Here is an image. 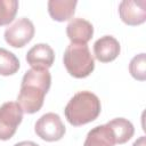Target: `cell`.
<instances>
[{
	"mask_svg": "<svg viewBox=\"0 0 146 146\" xmlns=\"http://www.w3.org/2000/svg\"><path fill=\"white\" fill-rule=\"evenodd\" d=\"M63 62L70 75L76 79L87 78L95 68V60L87 44H68L65 49Z\"/></svg>",
	"mask_w": 146,
	"mask_h": 146,
	"instance_id": "obj_3",
	"label": "cell"
},
{
	"mask_svg": "<svg viewBox=\"0 0 146 146\" xmlns=\"http://www.w3.org/2000/svg\"><path fill=\"white\" fill-rule=\"evenodd\" d=\"M132 146H146V144H145V136L139 137V138L133 143Z\"/></svg>",
	"mask_w": 146,
	"mask_h": 146,
	"instance_id": "obj_18",
	"label": "cell"
},
{
	"mask_svg": "<svg viewBox=\"0 0 146 146\" xmlns=\"http://www.w3.org/2000/svg\"><path fill=\"white\" fill-rule=\"evenodd\" d=\"M18 9L16 0H0V26L13 22Z\"/></svg>",
	"mask_w": 146,
	"mask_h": 146,
	"instance_id": "obj_15",
	"label": "cell"
},
{
	"mask_svg": "<svg viewBox=\"0 0 146 146\" xmlns=\"http://www.w3.org/2000/svg\"><path fill=\"white\" fill-rule=\"evenodd\" d=\"M102 106L99 98L90 91L76 92L65 106L66 120L74 127L92 122L100 114Z\"/></svg>",
	"mask_w": 146,
	"mask_h": 146,
	"instance_id": "obj_2",
	"label": "cell"
},
{
	"mask_svg": "<svg viewBox=\"0 0 146 146\" xmlns=\"http://www.w3.org/2000/svg\"><path fill=\"white\" fill-rule=\"evenodd\" d=\"M78 2L75 0H49L48 11L52 19L65 22L72 18Z\"/></svg>",
	"mask_w": 146,
	"mask_h": 146,
	"instance_id": "obj_11",
	"label": "cell"
},
{
	"mask_svg": "<svg viewBox=\"0 0 146 146\" xmlns=\"http://www.w3.org/2000/svg\"><path fill=\"white\" fill-rule=\"evenodd\" d=\"M66 34L72 43L87 44L92 38L94 26L92 24L83 18H73L66 26Z\"/></svg>",
	"mask_w": 146,
	"mask_h": 146,
	"instance_id": "obj_10",
	"label": "cell"
},
{
	"mask_svg": "<svg viewBox=\"0 0 146 146\" xmlns=\"http://www.w3.org/2000/svg\"><path fill=\"white\" fill-rule=\"evenodd\" d=\"M14 146H40V145H38L34 141H19L17 144H15Z\"/></svg>",
	"mask_w": 146,
	"mask_h": 146,
	"instance_id": "obj_17",
	"label": "cell"
},
{
	"mask_svg": "<svg viewBox=\"0 0 146 146\" xmlns=\"http://www.w3.org/2000/svg\"><path fill=\"white\" fill-rule=\"evenodd\" d=\"M114 136L111 129L107 124H102L88 132L83 146H114Z\"/></svg>",
	"mask_w": 146,
	"mask_h": 146,
	"instance_id": "obj_12",
	"label": "cell"
},
{
	"mask_svg": "<svg viewBox=\"0 0 146 146\" xmlns=\"http://www.w3.org/2000/svg\"><path fill=\"white\" fill-rule=\"evenodd\" d=\"M130 74L139 81L146 80V55L144 52L135 56L129 64Z\"/></svg>",
	"mask_w": 146,
	"mask_h": 146,
	"instance_id": "obj_16",
	"label": "cell"
},
{
	"mask_svg": "<svg viewBox=\"0 0 146 146\" xmlns=\"http://www.w3.org/2000/svg\"><path fill=\"white\" fill-rule=\"evenodd\" d=\"M120 18L127 25H139L146 21V1L123 0L119 6Z\"/></svg>",
	"mask_w": 146,
	"mask_h": 146,
	"instance_id": "obj_7",
	"label": "cell"
},
{
	"mask_svg": "<svg viewBox=\"0 0 146 146\" xmlns=\"http://www.w3.org/2000/svg\"><path fill=\"white\" fill-rule=\"evenodd\" d=\"M23 119V111L15 102H7L0 106V140L10 139Z\"/></svg>",
	"mask_w": 146,
	"mask_h": 146,
	"instance_id": "obj_4",
	"label": "cell"
},
{
	"mask_svg": "<svg viewBox=\"0 0 146 146\" xmlns=\"http://www.w3.org/2000/svg\"><path fill=\"white\" fill-rule=\"evenodd\" d=\"M34 32L35 30L33 23L29 18L22 17L6 29L5 40L14 48H22L33 39Z\"/></svg>",
	"mask_w": 146,
	"mask_h": 146,
	"instance_id": "obj_6",
	"label": "cell"
},
{
	"mask_svg": "<svg viewBox=\"0 0 146 146\" xmlns=\"http://www.w3.org/2000/svg\"><path fill=\"white\" fill-rule=\"evenodd\" d=\"M121 47L119 41L112 35H104L94 43L95 57L102 63L114 60L120 54Z\"/></svg>",
	"mask_w": 146,
	"mask_h": 146,
	"instance_id": "obj_9",
	"label": "cell"
},
{
	"mask_svg": "<svg viewBox=\"0 0 146 146\" xmlns=\"http://www.w3.org/2000/svg\"><path fill=\"white\" fill-rule=\"evenodd\" d=\"M35 133L46 141H57L65 135V125L56 113L43 114L34 125Z\"/></svg>",
	"mask_w": 146,
	"mask_h": 146,
	"instance_id": "obj_5",
	"label": "cell"
},
{
	"mask_svg": "<svg viewBox=\"0 0 146 146\" xmlns=\"http://www.w3.org/2000/svg\"><path fill=\"white\" fill-rule=\"evenodd\" d=\"M108 128L111 129L113 136H114V141L115 144H124L135 133V128L132 123L124 119V117H116L111 120L110 122L106 123Z\"/></svg>",
	"mask_w": 146,
	"mask_h": 146,
	"instance_id": "obj_13",
	"label": "cell"
},
{
	"mask_svg": "<svg viewBox=\"0 0 146 146\" xmlns=\"http://www.w3.org/2000/svg\"><path fill=\"white\" fill-rule=\"evenodd\" d=\"M19 68L18 58L9 50L0 48V75H13Z\"/></svg>",
	"mask_w": 146,
	"mask_h": 146,
	"instance_id": "obj_14",
	"label": "cell"
},
{
	"mask_svg": "<svg viewBox=\"0 0 146 146\" xmlns=\"http://www.w3.org/2000/svg\"><path fill=\"white\" fill-rule=\"evenodd\" d=\"M55 60V52L47 43H38L33 46L26 54V62L32 68L48 70L52 66Z\"/></svg>",
	"mask_w": 146,
	"mask_h": 146,
	"instance_id": "obj_8",
	"label": "cell"
},
{
	"mask_svg": "<svg viewBox=\"0 0 146 146\" xmlns=\"http://www.w3.org/2000/svg\"><path fill=\"white\" fill-rule=\"evenodd\" d=\"M51 84V75L44 68H31L25 72L19 94L17 96V104L26 114L36 113L43 105L44 96Z\"/></svg>",
	"mask_w": 146,
	"mask_h": 146,
	"instance_id": "obj_1",
	"label": "cell"
}]
</instances>
